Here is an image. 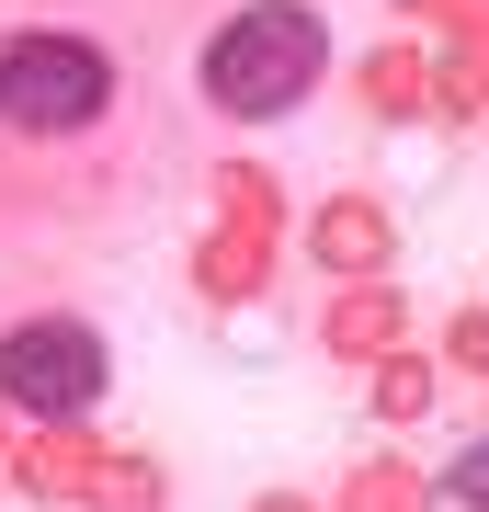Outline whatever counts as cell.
Here are the masks:
<instances>
[{
	"label": "cell",
	"mask_w": 489,
	"mask_h": 512,
	"mask_svg": "<svg viewBox=\"0 0 489 512\" xmlns=\"http://www.w3.org/2000/svg\"><path fill=\"white\" fill-rule=\"evenodd\" d=\"M444 490L467 501V512H489V433H478V444H455V467H444Z\"/></svg>",
	"instance_id": "277c9868"
},
{
	"label": "cell",
	"mask_w": 489,
	"mask_h": 512,
	"mask_svg": "<svg viewBox=\"0 0 489 512\" xmlns=\"http://www.w3.org/2000/svg\"><path fill=\"white\" fill-rule=\"evenodd\" d=\"M103 387H114V353H103V330L91 319H12L0 330V399L12 410H35V421H80V410H103Z\"/></svg>",
	"instance_id": "3957f363"
},
{
	"label": "cell",
	"mask_w": 489,
	"mask_h": 512,
	"mask_svg": "<svg viewBox=\"0 0 489 512\" xmlns=\"http://www.w3.org/2000/svg\"><path fill=\"white\" fill-rule=\"evenodd\" d=\"M319 69H330V23L308 12V0H239L217 35H205V57H194L205 103H217L228 126L296 114V103L319 92Z\"/></svg>",
	"instance_id": "6da1fadb"
},
{
	"label": "cell",
	"mask_w": 489,
	"mask_h": 512,
	"mask_svg": "<svg viewBox=\"0 0 489 512\" xmlns=\"http://www.w3.org/2000/svg\"><path fill=\"white\" fill-rule=\"evenodd\" d=\"M114 103H126V69H114V46L69 35V23H23V35H0V137L69 148V137L103 126Z\"/></svg>",
	"instance_id": "7a4b0ae2"
}]
</instances>
